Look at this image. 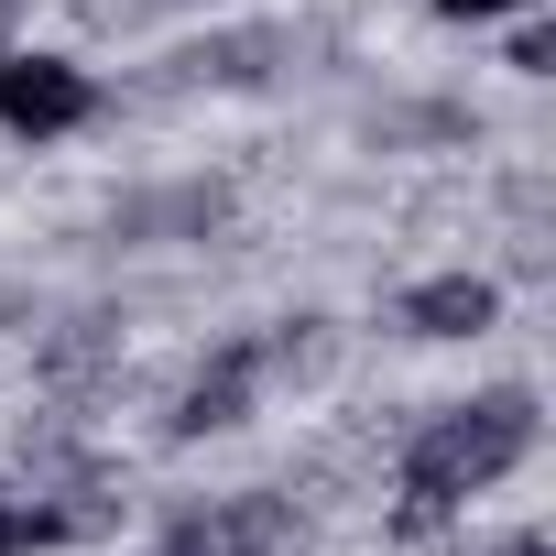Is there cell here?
<instances>
[{"label": "cell", "instance_id": "cell-1", "mask_svg": "<svg viewBox=\"0 0 556 556\" xmlns=\"http://www.w3.org/2000/svg\"><path fill=\"white\" fill-rule=\"evenodd\" d=\"M0 121L34 131V142H55V131L88 121V77L66 55H0Z\"/></svg>", "mask_w": 556, "mask_h": 556}, {"label": "cell", "instance_id": "cell-2", "mask_svg": "<svg viewBox=\"0 0 556 556\" xmlns=\"http://www.w3.org/2000/svg\"><path fill=\"white\" fill-rule=\"evenodd\" d=\"M447 23H502V12H534V0H437Z\"/></svg>", "mask_w": 556, "mask_h": 556}]
</instances>
